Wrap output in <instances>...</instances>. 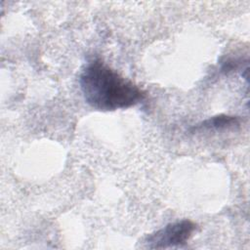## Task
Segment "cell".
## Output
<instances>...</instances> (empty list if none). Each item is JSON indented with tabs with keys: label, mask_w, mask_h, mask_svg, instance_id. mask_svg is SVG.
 <instances>
[{
	"label": "cell",
	"mask_w": 250,
	"mask_h": 250,
	"mask_svg": "<svg viewBox=\"0 0 250 250\" xmlns=\"http://www.w3.org/2000/svg\"><path fill=\"white\" fill-rule=\"evenodd\" d=\"M79 85L85 102L102 111L128 108L146 97L139 86L101 61H94L85 66Z\"/></svg>",
	"instance_id": "cell-1"
},
{
	"label": "cell",
	"mask_w": 250,
	"mask_h": 250,
	"mask_svg": "<svg viewBox=\"0 0 250 250\" xmlns=\"http://www.w3.org/2000/svg\"><path fill=\"white\" fill-rule=\"evenodd\" d=\"M195 229L196 225L190 220H182L168 224L147 235L146 238V247L160 249L183 245L190 238Z\"/></svg>",
	"instance_id": "cell-2"
},
{
	"label": "cell",
	"mask_w": 250,
	"mask_h": 250,
	"mask_svg": "<svg viewBox=\"0 0 250 250\" xmlns=\"http://www.w3.org/2000/svg\"><path fill=\"white\" fill-rule=\"evenodd\" d=\"M239 124V118L233 115L220 114L213 117H210L201 123L194 126L191 130L200 131V130H219L226 129L237 126Z\"/></svg>",
	"instance_id": "cell-3"
}]
</instances>
